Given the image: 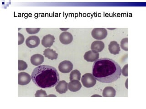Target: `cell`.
Instances as JSON below:
<instances>
[{
    "label": "cell",
    "instance_id": "22",
    "mask_svg": "<svg viewBox=\"0 0 146 109\" xmlns=\"http://www.w3.org/2000/svg\"><path fill=\"white\" fill-rule=\"evenodd\" d=\"M26 31L27 33L29 34H35L38 33L40 31V28H27Z\"/></svg>",
    "mask_w": 146,
    "mask_h": 109
},
{
    "label": "cell",
    "instance_id": "3",
    "mask_svg": "<svg viewBox=\"0 0 146 109\" xmlns=\"http://www.w3.org/2000/svg\"><path fill=\"white\" fill-rule=\"evenodd\" d=\"M81 82L85 87L91 88L96 85V79L92 74L86 73L82 76Z\"/></svg>",
    "mask_w": 146,
    "mask_h": 109
},
{
    "label": "cell",
    "instance_id": "1",
    "mask_svg": "<svg viewBox=\"0 0 146 109\" xmlns=\"http://www.w3.org/2000/svg\"><path fill=\"white\" fill-rule=\"evenodd\" d=\"M92 73L96 81L111 83L117 81L121 75V66L110 58L98 59L94 63Z\"/></svg>",
    "mask_w": 146,
    "mask_h": 109
},
{
    "label": "cell",
    "instance_id": "15",
    "mask_svg": "<svg viewBox=\"0 0 146 109\" xmlns=\"http://www.w3.org/2000/svg\"><path fill=\"white\" fill-rule=\"evenodd\" d=\"M108 49L111 54L115 55L118 54L121 51L120 45L115 41H112L110 42L109 45Z\"/></svg>",
    "mask_w": 146,
    "mask_h": 109
},
{
    "label": "cell",
    "instance_id": "14",
    "mask_svg": "<svg viewBox=\"0 0 146 109\" xmlns=\"http://www.w3.org/2000/svg\"><path fill=\"white\" fill-rule=\"evenodd\" d=\"M82 87V85L79 81L74 79L68 83V89L71 92H76Z\"/></svg>",
    "mask_w": 146,
    "mask_h": 109
},
{
    "label": "cell",
    "instance_id": "7",
    "mask_svg": "<svg viewBox=\"0 0 146 109\" xmlns=\"http://www.w3.org/2000/svg\"><path fill=\"white\" fill-rule=\"evenodd\" d=\"M31 76L27 73H19L18 74V84L21 85H26L31 81Z\"/></svg>",
    "mask_w": 146,
    "mask_h": 109
},
{
    "label": "cell",
    "instance_id": "5",
    "mask_svg": "<svg viewBox=\"0 0 146 109\" xmlns=\"http://www.w3.org/2000/svg\"><path fill=\"white\" fill-rule=\"evenodd\" d=\"M58 70L63 73H68L72 70L73 65L71 61L64 60L60 63L58 66Z\"/></svg>",
    "mask_w": 146,
    "mask_h": 109
},
{
    "label": "cell",
    "instance_id": "11",
    "mask_svg": "<svg viewBox=\"0 0 146 109\" xmlns=\"http://www.w3.org/2000/svg\"><path fill=\"white\" fill-rule=\"evenodd\" d=\"M68 89V83L65 81H59L55 86V89L59 94L66 93Z\"/></svg>",
    "mask_w": 146,
    "mask_h": 109
},
{
    "label": "cell",
    "instance_id": "8",
    "mask_svg": "<svg viewBox=\"0 0 146 109\" xmlns=\"http://www.w3.org/2000/svg\"><path fill=\"white\" fill-rule=\"evenodd\" d=\"M59 40L63 44H70L73 41V35L68 32H64L59 35Z\"/></svg>",
    "mask_w": 146,
    "mask_h": 109
},
{
    "label": "cell",
    "instance_id": "6",
    "mask_svg": "<svg viewBox=\"0 0 146 109\" xmlns=\"http://www.w3.org/2000/svg\"><path fill=\"white\" fill-rule=\"evenodd\" d=\"M40 39L36 35L29 36L26 40V44L28 47L33 48L38 47L40 44Z\"/></svg>",
    "mask_w": 146,
    "mask_h": 109
},
{
    "label": "cell",
    "instance_id": "25",
    "mask_svg": "<svg viewBox=\"0 0 146 109\" xmlns=\"http://www.w3.org/2000/svg\"><path fill=\"white\" fill-rule=\"evenodd\" d=\"M61 29V30L62 31H66V30H67L68 29V28H60Z\"/></svg>",
    "mask_w": 146,
    "mask_h": 109
},
{
    "label": "cell",
    "instance_id": "21",
    "mask_svg": "<svg viewBox=\"0 0 146 109\" xmlns=\"http://www.w3.org/2000/svg\"><path fill=\"white\" fill-rule=\"evenodd\" d=\"M47 93L45 91L41 89L36 91L35 94V97H47Z\"/></svg>",
    "mask_w": 146,
    "mask_h": 109
},
{
    "label": "cell",
    "instance_id": "16",
    "mask_svg": "<svg viewBox=\"0 0 146 109\" xmlns=\"http://www.w3.org/2000/svg\"><path fill=\"white\" fill-rule=\"evenodd\" d=\"M43 54L45 57L51 60H56L58 56V54L56 53V51L50 48L46 49L43 51Z\"/></svg>",
    "mask_w": 146,
    "mask_h": 109
},
{
    "label": "cell",
    "instance_id": "2",
    "mask_svg": "<svg viewBox=\"0 0 146 109\" xmlns=\"http://www.w3.org/2000/svg\"><path fill=\"white\" fill-rule=\"evenodd\" d=\"M32 81L38 87L50 88L57 85L59 75L56 68L48 65H42L33 70L31 75Z\"/></svg>",
    "mask_w": 146,
    "mask_h": 109
},
{
    "label": "cell",
    "instance_id": "13",
    "mask_svg": "<svg viewBox=\"0 0 146 109\" xmlns=\"http://www.w3.org/2000/svg\"><path fill=\"white\" fill-rule=\"evenodd\" d=\"M44 58L43 56L39 54H33L30 59L32 65L35 66H40L44 62Z\"/></svg>",
    "mask_w": 146,
    "mask_h": 109
},
{
    "label": "cell",
    "instance_id": "4",
    "mask_svg": "<svg viewBox=\"0 0 146 109\" xmlns=\"http://www.w3.org/2000/svg\"><path fill=\"white\" fill-rule=\"evenodd\" d=\"M91 35L96 40H102L106 37L107 31L104 28H96L91 32Z\"/></svg>",
    "mask_w": 146,
    "mask_h": 109
},
{
    "label": "cell",
    "instance_id": "10",
    "mask_svg": "<svg viewBox=\"0 0 146 109\" xmlns=\"http://www.w3.org/2000/svg\"><path fill=\"white\" fill-rule=\"evenodd\" d=\"M54 41V36L50 34H48L42 38V44L44 47H50L53 45Z\"/></svg>",
    "mask_w": 146,
    "mask_h": 109
},
{
    "label": "cell",
    "instance_id": "9",
    "mask_svg": "<svg viewBox=\"0 0 146 109\" xmlns=\"http://www.w3.org/2000/svg\"><path fill=\"white\" fill-rule=\"evenodd\" d=\"M99 53L94 52L92 51H89L84 54V58L88 62H94L99 58Z\"/></svg>",
    "mask_w": 146,
    "mask_h": 109
},
{
    "label": "cell",
    "instance_id": "24",
    "mask_svg": "<svg viewBox=\"0 0 146 109\" xmlns=\"http://www.w3.org/2000/svg\"><path fill=\"white\" fill-rule=\"evenodd\" d=\"M121 73L122 75L125 77L128 76V65H125V66L123 67L122 70H121Z\"/></svg>",
    "mask_w": 146,
    "mask_h": 109
},
{
    "label": "cell",
    "instance_id": "19",
    "mask_svg": "<svg viewBox=\"0 0 146 109\" xmlns=\"http://www.w3.org/2000/svg\"><path fill=\"white\" fill-rule=\"evenodd\" d=\"M27 68V65L25 61L23 60H18V70L19 71L25 70Z\"/></svg>",
    "mask_w": 146,
    "mask_h": 109
},
{
    "label": "cell",
    "instance_id": "17",
    "mask_svg": "<svg viewBox=\"0 0 146 109\" xmlns=\"http://www.w3.org/2000/svg\"><path fill=\"white\" fill-rule=\"evenodd\" d=\"M116 95V91L115 89L111 86L105 87L103 91L102 95L104 97H115Z\"/></svg>",
    "mask_w": 146,
    "mask_h": 109
},
{
    "label": "cell",
    "instance_id": "23",
    "mask_svg": "<svg viewBox=\"0 0 146 109\" xmlns=\"http://www.w3.org/2000/svg\"><path fill=\"white\" fill-rule=\"evenodd\" d=\"M24 41V37L20 33H18V45L22 44Z\"/></svg>",
    "mask_w": 146,
    "mask_h": 109
},
{
    "label": "cell",
    "instance_id": "20",
    "mask_svg": "<svg viewBox=\"0 0 146 109\" xmlns=\"http://www.w3.org/2000/svg\"><path fill=\"white\" fill-rule=\"evenodd\" d=\"M121 47L125 51H128V38H123L121 41Z\"/></svg>",
    "mask_w": 146,
    "mask_h": 109
},
{
    "label": "cell",
    "instance_id": "18",
    "mask_svg": "<svg viewBox=\"0 0 146 109\" xmlns=\"http://www.w3.org/2000/svg\"><path fill=\"white\" fill-rule=\"evenodd\" d=\"M80 77H81L80 72H79V70H73L70 74V81L76 79V80L79 81L80 80Z\"/></svg>",
    "mask_w": 146,
    "mask_h": 109
},
{
    "label": "cell",
    "instance_id": "12",
    "mask_svg": "<svg viewBox=\"0 0 146 109\" xmlns=\"http://www.w3.org/2000/svg\"><path fill=\"white\" fill-rule=\"evenodd\" d=\"M105 47L104 42L102 41H96L92 42L91 45V51L94 52L99 53L102 51Z\"/></svg>",
    "mask_w": 146,
    "mask_h": 109
}]
</instances>
